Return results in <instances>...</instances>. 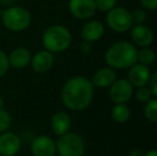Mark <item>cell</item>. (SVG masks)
Segmentation results:
<instances>
[{"label":"cell","instance_id":"obj_24","mask_svg":"<svg viewBox=\"0 0 157 156\" xmlns=\"http://www.w3.org/2000/svg\"><path fill=\"white\" fill-rule=\"evenodd\" d=\"M9 67H10V63H9L8 55L0 49V77L6 75Z\"/></svg>","mask_w":157,"mask_h":156},{"label":"cell","instance_id":"obj_11","mask_svg":"<svg viewBox=\"0 0 157 156\" xmlns=\"http://www.w3.org/2000/svg\"><path fill=\"white\" fill-rule=\"evenodd\" d=\"M150 78H151V73L147 65L137 62L132 67H130L128 73V81L132 83V87H144L149 83Z\"/></svg>","mask_w":157,"mask_h":156},{"label":"cell","instance_id":"obj_7","mask_svg":"<svg viewBox=\"0 0 157 156\" xmlns=\"http://www.w3.org/2000/svg\"><path fill=\"white\" fill-rule=\"evenodd\" d=\"M109 88V96L114 104H125L134 93V87L126 79H118Z\"/></svg>","mask_w":157,"mask_h":156},{"label":"cell","instance_id":"obj_13","mask_svg":"<svg viewBox=\"0 0 157 156\" xmlns=\"http://www.w3.org/2000/svg\"><path fill=\"white\" fill-rule=\"evenodd\" d=\"M130 29H132V31H130L132 40L136 45L140 46V47H147L153 43V31L147 26H144L143 24L142 25H136Z\"/></svg>","mask_w":157,"mask_h":156},{"label":"cell","instance_id":"obj_15","mask_svg":"<svg viewBox=\"0 0 157 156\" xmlns=\"http://www.w3.org/2000/svg\"><path fill=\"white\" fill-rule=\"evenodd\" d=\"M72 125V120L65 111H58L52 117L50 127L57 136H62L68 133Z\"/></svg>","mask_w":157,"mask_h":156},{"label":"cell","instance_id":"obj_6","mask_svg":"<svg viewBox=\"0 0 157 156\" xmlns=\"http://www.w3.org/2000/svg\"><path fill=\"white\" fill-rule=\"evenodd\" d=\"M107 25L116 32H125L132 27V13L122 6H114L107 12Z\"/></svg>","mask_w":157,"mask_h":156},{"label":"cell","instance_id":"obj_31","mask_svg":"<svg viewBox=\"0 0 157 156\" xmlns=\"http://www.w3.org/2000/svg\"><path fill=\"white\" fill-rule=\"evenodd\" d=\"M143 156H157V150H150L147 151Z\"/></svg>","mask_w":157,"mask_h":156},{"label":"cell","instance_id":"obj_5","mask_svg":"<svg viewBox=\"0 0 157 156\" xmlns=\"http://www.w3.org/2000/svg\"><path fill=\"white\" fill-rule=\"evenodd\" d=\"M56 146L59 156H83L86 152L85 141L82 138L70 131L59 136Z\"/></svg>","mask_w":157,"mask_h":156},{"label":"cell","instance_id":"obj_20","mask_svg":"<svg viewBox=\"0 0 157 156\" xmlns=\"http://www.w3.org/2000/svg\"><path fill=\"white\" fill-rule=\"evenodd\" d=\"M144 116L150 122H157V98H151L144 106Z\"/></svg>","mask_w":157,"mask_h":156},{"label":"cell","instance_id":"obj_2","mask_svg":"<svg viewBox=\"0 0 157 156\" xmlns=\"http://www.w3.org/2000/svg\"><path fill=\"white\" fill-rule=\"evenodd\" d=\"M137 51L134 44L129 42H117L108 48L105 55L106 63L112 69H128L137 63Z\"/></svg>","mask_w":157,"mask_h":156},{"label":"cell","instance_id":"obj_12","mask_svg":"<svg viewBox=\"0 0 157 156\" xmlns=\"http://www.w3.org/2000/svg\"><path fill=\"white\" fill-rule=\"evenodd\" d=\"M54 61L55 59L52 52L45 49L36 52L31 58L30 64H31L33 71H35L36 73L43 74L52 69L54 65Z\"/></svg>","mask_w":157,"mask_h":156},{"label":"cell","instance_id":"obj_17","mask_svg":"<svg viewBox=\"0 0 157 156\" xmlns=\"http://www.w3.org/2000/svg\"><path fill=\"white\" fill-rule=\"evenodd\" d=\"M9 63L14 69H24L31 62V54L25 47H17L9 55Z\"/></svg>","mask_w":157,"mask_h":156},{"label":"cell","instance_id":"obj_19","mask_svg":"<svg viewBox=\"0 0 157 156\" xmlns=\"http://www.w3.org/2000/svg\"><path fill=\"white\" fill-rule=\"evenodd\" d=\"M155 59L156 54L154 52V50H152L149 47H142V49L137 51V62L143 65L149 67L152 63H154Z\"/></svg>","mask_w":157,"mask_h":156},{"label":"cell","instance_id":"obj_27","mask_svg":"<svg viewBox=\"0 0 157 156\" xmlns=\"http://www.w3.org/2000/svg\"><path fill=\"white\" fill-rule=\"evenodd\" d=\"M140 3L147 10H156L157 0H140Z\"/></svg>","mask_w":157,"mask_h":156},{"label":"cell","instance_id":"obj_8","mask_svg":"<svg viewBox=\"0 0 157 156\" xmlns=\"http://www.w3.org/2000/svg\"><path fill=\"white\" fill-rule=\"evenodd\" d=\"M68 10L75 18L89 19L96 12L95 0H70Z\"/></svg>","mask_w":157,"mask_h":156},{"label":"cell","instance_id":"obj_29","mask_svg":"<svg viewBox=\"0 0 157 156\" xmlns=\"http://www.w3.org/2000/svg\"><path fill=\"white\" fill-rule=\"evenodd\" d=\"M143 155L144 154L142 153V151L139 150V149H132L129 154V156H143Z\"/></svg>","mask_w":157,"mask_h":156},{"label":"cell","instance_id":"obj_26","mask_svg":"<svg viewBox=\"0 0 157 156\" xmlns=\"http://www.w3.org/2000/svg\"><path fill=\"white\" fill-rule=\"evenodd\" d=\"M149 82H150V89H151V91H152V94H153V96H155L157 98V72H155V73L151 76Z\"/></svg>","mask_w":157,"mask_h":156},{"label":"cell","instance_id":"obj_1","mask_svg":"<svg viewBox=\"0 0 157 156\" xmlns=\"http://www.w3.org/2000/svg\"><path fill=\"white\" fill-rule=\"evenodd\" d=\"M94 86L92 81L83 76L68 79L61 90V100L66 108L73 111L86 109L93 100Z\"/></svg>","mask_w":157,"mask_h":156},{"label":"cell","instance_id":"obj_18","mask_svg":"<svg viewBox=\"0 0 157 156\" xmlns=\"http://www.w3.org/2000/svg\"><path fill=\"white\" fill-rule=\"evenodd\" d=\"M111 117L116 122L125 123L130 118V109L126 104H116L111 110Z\"/></svg>","mask_w":157,"mask_h":156},{"label":"cell","instance_id":"obj_14","mask_svg":"<svg viewBox=\"0 0 157 156\" xmlns=\"http://www.w3.org/2000/svg\"><path fill=\"white\" fill-rule=\"evenodd\" d=\"M117 80V74L110 67L97 70L92 78V83L96 88H109Z\"/></svg>","mask_w":157,"mask_h":156},{"label":"cell","instance_id":"obj_22","mask_svg":"<svg viewBox=\"0 0 157 156\" xmlns=\"http://www.w3.org/2000/svg\"><path fill=\"white\" fill-rule=\"evenodd\" d=\"M152 97H153V94H152V91L150 88L145 87V86L144 87L138 88V90H137V92H136V98L140 103L149 102Z\"/></svg>","mask_w":157,"mask_h":156},{"label":"cell","instance_id":"obj_16","mask_svg":"<svg viewBox=\"0 0 157 156\" xmlns=\"http://www.w3.org/2000/svg\"><path fill=\"white\" fill-rule=\"evenodd\" d=\"M105 28L103 24L98 21H90L86 24L81 29V38L83 41L89 42H96L104 36Z\"/></svg>","mask_w":157,"mask_h":156},{"label":"cell","instance_id":"obj_3","mask_svg":"<svg viewBox=\"0 0 157 156\" xmlns=\"http://www.w3.org/2000/svg\"><path fill=\"white\" fill-rule=\"evenodd\" d=\"M42 43L50 52H61L66 50L72 43V33L62 25H52L44 31Z\"/></svg>","mask_w":157,"mask_h":156},{"label":"cell","instance_id":"obj_4","mask_svg":"<svg viewBox=\"0 0 157 156\" xmlns=\"http://www.w3.org/2000/svg\"><path fill=\"white\" fill-rule=\"evenodd\" d=\"M3 26L12 32L25 31L31 24V14L21 6H10L1 12Z\"/></svg>","mask_w":157,"mask_h":156},{"label":"cell","instance_id":"obj_10","mask_svg":"<svg viewBox=\"0 0 157 156\" xmlns=\"http://www.w3.org/2000/svg\"><path fill=\"white\" fill-rule=\"evenodd\" d=\"M31 153L33 156H55L57 154L56 142L49 136H37L31 142Z\"/></svg>","mask_w":157,"mask_h":156},{"label":"cell","instance_id":"obj_25","mask_svg":"<svg viewBox=\"0 0 157 156\" xmlns=\"http://www.w3.org/2000/svg\"><path fill=\"white\" fill-rule=\"evenodd\" d=\"M132 24L136 25H142L145 21H147V13L144 10H135L132 13Z\"/></svg>","mask_w":157,"mask_h":156},{"label":"cell","instance_id":"obj_28","mask_svg":"<svg viewBox=\"0 0 157 156\" xmlns=\"http://www.w3.org/2000/svg\"><path fill=\"white\" fill-rule=\"evenodd\" d=\"M90 50H91V43L83 41L82 43L80 44V51L82 52V54H89Z\"/></svg>","mask_w":157,"mask_h":156},{"label":"cell","instance_id":"obj_30","mask_svg":"<svg viewBox=\"0 0 157 156\" xmlns=\"http://www.w3.org/2000/svg\"><path fill=\"white\" fill-rule=\"evenodd\" d=\"M16 1V0H0V4L4 6H13V3Z\"/></svg>","mask_w":157,"mask_h":156},{"label":"cell","instance_id":"obj_21","mask_svg":"<svg viewBox=\"0 0 157 156\" xmlns=\"http://www.w3.org/2000/svg\"><path fill=\"white\" fill-rule=\"evenodd\" d=\"M11 123H12L11 115L1 107L0 108V134L8 131L11 126Z\"/></svg>","mask_w":157,"mask_h":156},{"label":"cell","instance_id":"obj_23","mask_svg":"<svg viewBox=\"0 0 157 156\" xmlns=\"http://www.w3.org/2000/svg\"><path fill=\"white\" fill-rule=\"evenodd\" d=\"M96 10L101 12H108L116 6V0H95Z\"/></svg>","mask_w":157,"mask_h":156},{"label":"cell","instance_id":"obj_9","mask_svg":"<svg viewBox=\"0 0 157 156\" xmlns=\"http://www.w3.org/2000/svg\"><path fill=\"white\" fill-rule=\"evenodd\" d=\"M21 146V138L17 134L8 131L0 134V156H15Z\"/></svg>","mask_w":157,"mask_h":156}]
</instances>
